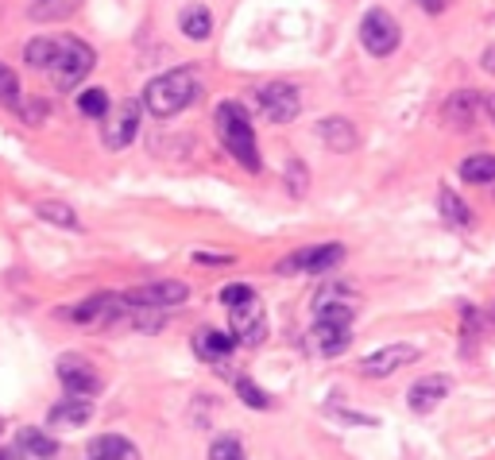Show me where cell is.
<instances>
[{
    "label": "cell",
    "instance_id": "obj_2",
    "mask_svg": "<svg viewBox=\"0 0 495 460\" xmlns=\"http://www.w3.org/2000/svg\"><path fill=\"white\" fill-rule=\"evenodd\" d=\"M217 132H220V144L228 147V155L236 159L244 170H256L263 167L259 159V147H256V132H251V121H248V109L236 101H225L217 109Z\"/></svg>",
    "mask_w": 495,
    "mask_h": 460
},
{
    "label": "cell",
    "instance_id": "obj_29",
    "mask_svg": "<svg viewBox=\"0 0 495 460\" xmlns=\"http://www.w3.org/2000/svg\"><path fill=\"white\" fill-rule=\"evenodd\" d=\"M78 113L97 116V121H101V116H109V93H104V90H86L78 97Z\"/></svg>",
    "mask_w": 495,
    "mask_h": 460
},
{
    "label": "cell",
    "instance_id": "obj_3",
    "mask_svg": "<svg viewBox=\"0 0 495 460\" xmlns=\"http://www.w3.org/2000/svg\"><path fill=\"white\" fill-rule=\"evenodd\" d=\"M93 47L89 43H81V39H73V35H62V51H58V58L50 62V82H55V90H73V85H81L89 78V70H93Z\"/></svg>",
    "mask_w": 495,
    "mask_h": 460
},
{
    "label": "cell",
    "instance_id": "obj_24",
    "mask_svg": "<svg viewBox=\"0 0 495 460\" xmlns=\"http://www.w3.org/2000/svg\"><path fill=\"white\" fill-rule=\"evenodd\" d=\"M460 178L468 186H488V182H495V155H468L460 163Z\"/></svg>",
    "mask_w": 495,
    "mask_h": 460
},
{
    "label": "cell",
    "instance_id": "obj_28",
    "mask_svg": "<svg viewBox=\"0 0 495 460\" xmlns=\"http://www.w3.org/2000/svg\"><path fill=\"white\" fill-rule=\"evenodd\" d=\"M209 460H244V445H240L236 433H220L213 445H209Z\"/></svg>",
    "mask_w": 495,
    "mask_h": 460
},
{
    "label": "cell",
    "instance_id": "obj_15",
    "mask_svg": "<svg viewBox=\"0 0 495 460\" xmlns=\"http://www.w3.org/2000/svg\"><path fill=\"white\" fill-rule=\"evenodd\" d=\"M445 394H449V379L445 376H429V379H418L414 387H410L406 402H410V410L414 414H429L434 406L445 402Z\"/></svg>",
    "mask_w": 495,
    "mask_h": 460
},
{
    "label": "cell",
    "instance_id": "obj_4",
    "mask_svg": "<svg viewBox=\"0 0 495 460\" xmlns=\"http://www.w3.org/2000/svg\"><path fill=\"white\" fill-rule=\"evenodd\" d=\"M313 321H329V325H352L356 309H360V298H356L349 286L329 283L313 294Z\"/></svg>",
    "mask_w": 495,
    "mask_h": 460
},
{
    "label": "cell",
    "instance_id": "obj_25",
    "mask_svg": "<svg viewBox=\"0 0 495 460\" xmlns=\"http://www.w3.org/2000/svg\"><path fill=\"white\" fill-rule=\"evenodd\" d=\"M178 24H182V31H186V39H209V31H213V16L205 12L202 4H189L182 16H178Z\"/></svg>",
    "mask_w": 495,
    "mask_h": 460
},
{
    "label": "cell",
    "instance_id": "obj_23",
    "mask_svg": "<svg viewBox=\"0 0 495 460\" xmlns=\"http://www.w3.org/2000/svg\"><path fill=\"white\" fill-rule=\"evenodd\" d=\"M437 209H441V221H445L449 229H468L472 213H468V206H465V201H460L457 194H452L449 186L437 194Z\"/></svg>",
    "mask_w": 495,
    "mask_h": 460
},
{
    "label": "cell",
    "instance_id": "obj_12",
    "mask_svg": "<svg viewBox=\"0 0 495 460\" xmlns=\"http://www.w3.org/2000/svg\"><path fill=\"white\" fill-rule=\"evenodd\" d=\"M414 360H418L414 345H387V348H375L372 356H364L360 371L364 376H372V379H387V376H395L398 368H406V363H414Z\"/></svg>",
    "mask_w": 495,
    "mask_h": 460
},
{
    "label": "cell",
    "instance_id": "obj_9",
    "mask_svg": "<svg viewBox=\"0 0 495 460\" xmlns=\"http://www.w3.org/2000/svg\"><path fill=\"white\" fill-rule=\"evenodd\" d=\"M341 260H344L341 244H318V248H302V252L287 255V260H282L275 271L279 275H298V271L318 275V271H325V267H333V263H341Z\"/></svg>",
    "mask_w": 495,
    "mask_h": 460
},
{
    "label": "cell",
    "instance_id": "obj_34",
    "mask_svg": "<svg viewBox=\"0 0 495 460\" xmlns=\"http://www.w3.org/2000/svg\"><path fill=\"white\" fill-rule=\"evenodd\" d=\"M197 263H233V255H213V252H197Z\"/></svg>",
    "mask_w": 495,
    "mask_h": 460
},
{
    "label": "cell",
    "instance_id": "obj_17",
    "mask_svg": "<svg viewBox=\"0 0 495 460\" xmlns=\"http://www.w3.org/2000/svg\"><path fill=\"white\" fill-rule=\"evenodd\" d=\"M89 460H140V448L120 433H104L89 441Z\"/></svg>",
    "mask_w": 495,
    "mask_h": 460
},
{
    "label": "cell",
    "instance_id": "obj_21",
    "mask_svg": "<svg viewBox=\"0 0 495 460\" xmlns=\"http://www.w3.org/2000/svg\"><path fill=\"white\" fill-rule=\"evenodd\" d=\"M476 109H480V97L472 90L452 93V97L445 101V121H449V128H472V121H476Z\"/></svg>",
    "mask_w": 495,
    "mask_h": 460
},
{
    "label": "cell",
    "instance_id": "obj_14",
    "mask_svg": "<svg viewBox=\"0 0 495 460\" xmlns=\"http://www.w3.org/2000/svg\"><path fill=\"white\" fill-rule=\"evenodd\" d=\"M352 340V325H329V321H313L310 325V348L318 356H341Z\"/></svg>",
    "mask_w": 495,
    "mask_h": 460
},
{
    "label": "cell",
    "instance_id": "obj_32",
    "mask_svg": "<svg viewBox=\"0 0 495 460\" xmlns=\"http://www.w3.org/2000/svg\"><path fill=\"white\" fill-rule=\"evenodd\" d=\"M19 109H24V116H27L31 124H39V121H43V116L50 113V105L39 101V97H31V105H19Z\"/></svg>",
    "mask_w": 495,
    "mask_h": 460
},
{
    "label": "cell",
    "instance_id": "obj_18",
    "mask_svg": "<svg viewBox=\"0 0 495 460\" xmlns=\"http://www.w3.org/2000/svg\"><path fill=\"white\" fill-rule=\"evenodd\" d=\"M233 345H236V340L228 337V333H217V329H202V333L194 337V352H197V356H202L205 363L228 360V356H233Z\"/></svg>",
    "mask_w": 495,
    "mask_h": 460
},
{
    "label": "cell",
    "instance_id": "obj_33",
    "mask_svg": "<svg viewBox=\"0 0 495 460\" xmlns=\"http://www.w3.org/2000/svg\"><path fill=\"white\" fill-rule=\"evenodd\" d=\"M302 190H306V178H302V163H298V159H290V194L302 198Z\"/></svg>",
    "mask_w": 495,
    "mask_h": 460
},
{
    "label": "cell",
    "instance_id": "obj_19",
    "mask_svg": "<svg viewBox=\"0 0 495 460\" xmlns=\"http://www.w3.org/2000/svg\"><path fill=\"white\" fill-rule=\"evenodd\" d=\"M89 418H93V406H89V399H81V394H70V399H62L55 410H50V425H70V430L86 425Z\"/></svg>",
    "mask_w": 495,
    "mask_h": 460
},
{
    "label": "cell",
    "instance_id": "obj_22",
    "mask_svg": "<svg viewBox=\"0 0 495 460\" xmlns=\"http://www.w3.org/2000/svg\"><path fill=\"white\" fill-rule=\"evenodd\" d=\"M58 51H62V35H39V39L27 43L24 58H27V66H35V70H50V62L58 58Z\"/></svg>",
    "mask_w": 495,
    "mask_h": 460
},
{
    "label": "cell",
    "instance_id": "obj_16",
    "mask_svg": "<svg viewBox=\"0 0 495 460\" xmlns=\"http://www.w3.org/2000/svg\"><path fill=\"white\" fill-rule=\"evenodd\" d=\"M318 136L329 152H352L356 147V128H352V121H344V116H325L318 124Z\"/></svg>",
    "mask_w": 495,
    "mask_h": 460
},
{
    "label": "cell",
    "instance_id": "obj_5",
    "mask_svg": "<svg viewBox=\"0 0 495 460\" xmlns=\"http://www.w3.org/2000/svg\"><path fill=\"white\" fill-rule=\"evenodd\" d=\"M398 39H403V31H398V24L383 12V8H372V12L360 19V43H364L367 55L387 58L398 47Z\"/></svg>",
    "mask_w": 495,
    "mask_h": 460
},
{
    "label": "cell",
    "instance_id": "obj_35",
    "mask_svg": "<svg viewBox=\"0 0 495 460\" xmlns=\"http://www.w3.org/2000/svg\"><path fill=\"white\" fill-rule=\"evenodd\" d=\"M422 4H426V12H445L449 0H422Z\"/></svg>",
    "mask_w": 495,
    "mask_h": 460
},
{
    "label": "cell",
    "instance_id": "obj_26",
    "mask_svg": "<svg viewBox=\"0 0 495 460\" xmlns=\"http://www.w3.org/2000/svg\"><path fill=\"white\" fill-rule=\"evenodd\" d=\"M39 217H43L47 224H58V229H81V221H78V213H73L66 201H39Z\"/></svg>",
    "mask_w": 495,
    "mask_h": 460
},
{
    "label": "cell",
    "instance_id": "obj_1",
    "mask_svg": "<svg viewBox=\"0 0 495 460\" xmlns=\"http://www.w3.org/2000/svg\"><path fill=\"white\" fill-rule=\"evenodd\" d=\"M197 93H202V82H197V74L182 66V70H171V74H159V78L147 82L143 90V105L151 116H159V121H166V116H178L182 109H189V105L197 101Z\"/></svg>",
    "mask_w": 495,
    "mask_h": 460
},
{
    "label": "cell",
    "instance_id": "obj_27",
    "mask_svg": "<svg viewBox=\"0 0 495 460\" xmlns=\"http://www.w3.org/2000/svg\"><path fill=\"white\" fill-rule=\"evenodd\" d=\"M0 105H4V109H19V78H16V70L12 66H4V62H0Z\"/></svg>",
    "mask_w": 495,
    "mask_h": 460
},
{
    "label": "cell",
    "instance_id": "obj_20",
    "mask_svg": "<svg viewBox=\"0 0 495 460\" xmlns=\"http://www.w3.org/2000/svg\"><path fill=\"white\" fill-rule=\"evenodd\" d=\"M16 448H19V456H27V460H55L58 456V441H50L43 430H19Z\"/></svg>",
    "mask_w": 495,
    "mask_h": 460
},
{
    "label": "cell",
    "instance_id": "obj_11",
    "mask_svg": "<svg viewBox=\"0 0 495 460\" xmlns=\"http://www.w3.org/2000/svg\"><path fill=\"white\" fill-rule=\"evenodd\" d=\"M128 309H132L128 298H120V294H93V298H86L81 306H73L66 317L73 321V325H97V321L124 317Z\"/></svg>",
    "mask_w": 495,
    "mask_h": 460
},
{
    "label": "cell",
    "instance_id": "obj_36",
    "mask_svg": "<svg viewBox=\"0 0 495 460\" xmlns=\"http://www.w3.org/2000/svg\"><path fill=\"white\" fill-rule=\"evenodd\" d=\"M483 70H491V74H495V47L483 51Z\"/></svg>",
    "mask_w": 495,
    "mask_h": 460
},
{
    "label": "cell",
    "instance_id": "obj_6",
    "mask_svg": "<svg viewBox=\"0 0 495 460\" xmlns=\"http://www.w3.org/2000/svg\"><path fill=\"white\" fill-rule=\"evenodd\" d=\"M259 109L271 124H290L302 113V97L290 82H267L259 90Z\"/></svg>",
    "mask_w": 495,
    "mask_h": 460
},
{
    "label": "cell",
    "instance_id": "obj_30",
    "mask_svg": "<svg viewBox=\"0 0 495 460\" xmlns=\"http://www.w3.org/2000/svg\"><path fill=\"white\" fill-rule=\"evenodd\" d=\"M236 394L251 406V410H267V406H271V399H267V394H263L248 376H240V379H236Z\"/></svg>",
    "mask_w": 495,
    "mask_h": 460
},
{
    "label": "cell",
    "instance_id": "obj_7",
    "mask_svg": "<svg viewBox=\"0 0 495 460\" xmlns=\"http://www.w3.org/2000/svg\"><path fill=\"white\" fill-rule=\"evenodd\" d=\"M228 325H233V340L236 345H259L267 337V317H263L259 298L251 294L248 302L228 306Z\"/></svg>",
    "mask_w": 495,
    "mask_h": 460
},
{
    "label": "cell",
    "instance_id": "obj_31",
    "mask_svg": "<svg viewBox=\"0 0 495 460\" xmlns=\"http://www.w3.org/2000/svg\"><path fill=\"white\" fill-rule=\"evenodd\" d=\"M251 294H256V291H251L248 283H228L225 291H220V302H225V306H240V302H248Z\"/></svg>",
    "mask_w": 495,
    "mask_h": 460
},
{
    "label": "cell",
    "instance_id": "obj_10",
    "mask_svg": "<svg viewBox=\"0 0 495 460\" xmlns=\"http://www.w3.org/2000/svg\"><path fill=\"white\" fill-rule=\"evenodd\" d=\"M58 379H62V387H66L70 394H81V399L101 394L97 368H93L89 360H81V356H62L58 360Z\"/></svg>",
    "mask_w": 495,
    "mask_h": 460
},
{
    "label": "cell",
    "instance_id": "obj_13",
    "mask_svg": "<svg viewBox=\"0 0 495 460\" xmlns=\"http://www.w3.org/2000/svg\"><path fill=\"white\" fill-rule=\"evenodd\" d=\"M124 298H128V306H155V309H163V306H182L189 298V286L178 283V279H163V283L135 286V291L124 294Z\"/></svg>",
    "mask_w": 495,
    "mask_h": 460
},
{
    "label": "cell",
    "instance_id": "obj_37",
    "mask_svg": "<svg viewBox=\"0 0 495 460\" xmlns=\"http://www.w3.org/2000/svg\"><path fill=\"white\" fill-rule=\"evenodd\" d=\"M488 113H491V121H495V97H488Z\"/></svg>",
    "mask_w": 495,
    "mask_h": 460
},
{
    "label": "cell",
    "instance_id": "obj_8",
    "mask_svg": "<svg viewBox=\"0 0 495 460\" xmlns=\"http://www.w3.org/2000/svg\"><path fill=\"white\" fill-rule=\"evenodd\" d=\"M135 132H140V101H120L109 113V121H104L101 140L109 152H120V147H128L135 140Z\"/></svg>",
    "mask_w": 495,
    "mask_h": 460
}]
</instances>
